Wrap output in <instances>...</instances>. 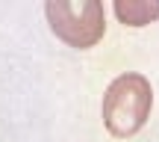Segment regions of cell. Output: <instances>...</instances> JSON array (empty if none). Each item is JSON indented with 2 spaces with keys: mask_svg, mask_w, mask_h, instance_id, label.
<instances>
[{
  "mask_svg": "<svg viewBox=\"0 0 159 142\" xmlns=\"http://www.w3.org/2000/svg\"><path fill=\"white\" fill-rule=\"evenodd\" d=\"M115 15L124 24H130V27H144L153 18H159V3H124V0H118L115 3Z\"/></svg>",
  "mask_w": 159,
  "mask_h": 142,
  "instance_id": "obj_3",
  "label": "cell"
},
{
  "mask_svg": "<svg viewBox=\"0 0 159 142\" xmlns=\"http://www.w3.org/2000/svg\"><path fill=\"white\" fill-rule=\"evenodd\" d=\"M153 92L142 74H124L118 77L103 95V121L112 136H133L142 130L150 115Z\"/></svg>",
  "mask_w": 159,
  "mask_h": 142,
  "instance_id": "obj_1",
  "label": "cell"
},
{
  "mask_svg": "<svg viewBox=\"0 0 159 142\" xmlns=\"http://www.w3.org/2000/svg\"><path fill=\"white\" fill-rule=\"evenodd\" d=\"M50 27L59 39H65L74 47H91L103 36V6L94 0L80 3H47L44 6Z\"/></svg>",
  "mask_w": 159,
  "mask_h": 142,
  "instance_id": "obj_2",
  "label": "cell"
}]
</instances>
